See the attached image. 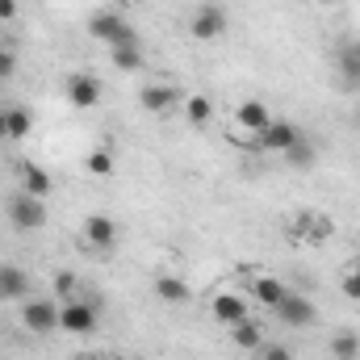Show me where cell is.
<instances>
[{
    "label": "cell",
    "mask_w": 360,
    "mask_h": 360,
    "mask_svg": "<svg viewBox=\"0 0 360 360\" xmlns=\"http://www.w3.org/2000/svg\"><path fill=\"white\" fill-rule=\"evenodd\" d=\"M139 105H143L147 113H155V117H168L180 105V92L172 89V84H147V89L139 92Z\"/></svg>",
    "instance_id": "9"
},
{
    "label": "cell",
    "mask_w": 360,
    "mask_h": 360,
    "mask_svg": "<svg viewBox=\"0 0 360 360\" xmlns=\"http://www.w3.org/2000/svg\"><path fill=\"white\" fill-rule=\"evenodd\" d=\"M272 117H276V113H272L264 101H243V105L235 109V126H239V130H248V134H260Z\"/></svg>",
    "instance_id": "12"
},
{
    "label": "cell",
    "mask_w": 360,
    "mask_h": 360,
    "mask_svg": "<svg viewBox=\"0 0 360 360\" xmlns=\"http://www.w3.org/2000/svg\"><path fill=\"white\" fill-rule=\"evenodd\" d=\"M0 139H4V109H0Z\"/></svg>",
    "instance_id": "31"
},
{
    "label": "cell",
    "mask_w": 360,
    "mask_h": 360,
    "mask_svg": "<svg viewBox=\"0 0 360 360\" xmlns=\"http://www.w3.org/2000/svg\"><path fill=\"white\" fill-rule=\"evenodd\" d=\"M17 17V0H0V21H13Z\"/></svg>",
    "instance_id": "30"
},
{
    "label": "cell",
    "mask_w": 360,
    "mask_h": 360,
    "mask_svg": "<svg viewBox=\"0 0 360 360\" xmlns=\"http://www.w3.org/2000/svg\"><path fill=\"white\" fill-rule=\"evenodd\" d=\"M210 310H214V319L226 323V327L252 319V314H248V297H239V293H214V297H210Z\"/></svg>",
    "instance_id": "11"
},
{
    "label": "cell",
    "mask_w": 360,
    "mask_h": 360,
    "mask_svg": "<svg viewBox=\"0 0 360 360\" xmlns=\"http://www.w3.org/2000/svg\"><path fill=\"white\" fill-rule=\"evenodd\" d=\"M21 184H25L21 193H34V197H42V201L55 193V180H51V172H46L42 164H34V160H25V164H21Z\"/></svg>",
    "instance_id": "14"
},
{
    "label": "cell",
    "mask_w": 360,
    "mask_h": 360,
    "mask_svg": "<svg viewBox=\"0 0 360 360\" xmlns=\"http://www.w3.org/2000/svg\"><path fill=\"white\" fill-rule=\"evenodd\" d=\"M331 356L335 360H360V335L356 331H340L331 340Z\"/></svg>",
    "instance_id": "23"
},
{
    "label": "cell",
    "mask_w": 360,
    "mask_h": 360,
    "mask_svg": "<svg viewBox=\"0 0 360 360\" xmlns=\"http://www.w3.org/2000/svg\"><path fill=\"white\" fill-rule=\"evenodd\" d=\"M30 130H34V113L25 105H8L4 109V139L21 143V139H30Z\"/></svg>",
    "instance_id": "17"
},
{
    "label": "cell",
    "mask_w": 360,
    "mask_h": 360,
    "mask_svg": "<svg viewBox=\"0 0 360 360\" xmlns=\"http://www.w3.org/2000/svg\"><path fill=\"white\" fill-rule=\"evenodd\" d=\"M59 331L68 335H92L96 331V306L84 302V297H72L59 306Z\"/></svg>",
    "instance_id": "3"
},
{
    "label": "cell",
    "mask_w": 360,
    "mask_h": 360,
    "mask_svg": "<svg viewBox=\"0 0 360 360\" xmlns=\"http://www.w3.org/2000/svg\"><path fill=\"white\" fill-rule=\"evenodd\" d=\"M285 160H289V164H297V168H306V164H314V147L302 139L297 147H289V151H285Z\"/></svg>",
    "instance_id": "25"
},
{
    "label": "cell",
    "mask_w": 360,
    "mask_h": 360,
    "mask_svg": "<svg viewBox=\"0 0 360 360\" xmlns=\"http://www.w3.org/2000/svg\"><path fill=\"white\" fill-rule=\"evenodd\" d=\"M30 293V276L17 264H0V302H17Z\"/></svg>",
    "instance_id": "15"
},
{
    "label": "cell",
    "mask_w": 360,
    "mask_h": 360,
    "mask_svg": "<svg viewBox=\"0 0 360 360\" xmlns=\"http://www.w3.org/2000/svg\"><path fill=\"white\" fill-rule=\"evenodd\" d=\"M340 289H344V297H348V302H360V256L348 264L344 281H340Z\"/></svg>",
    "instance_id": "24"
},
{
    "label": "cell",
    "mask_w": 360,
    "mask_h": 360,
    "mask_svg": "<svg viewBox=\"0 0 360 360\" xmlns=\"http://www.w3.org/2000/svg\"><path fill=\"white\" fill-rule=\"evenodd\" d=\"M89 34L96 42H105L109 51H113V46H139V34H134L130 21H126L122 13H113V8H96V13H92Z\"/></svg>",
    "instance_id": "1"
},
{
    "label": "cell",
    "mask_w": 360,
    "mask_h": 360,
    "mask_svg": "<svg viewBox=\"0 0 360 360\" xmlns=\"http://www.w3.org/2000/svg\"><path fill=\"white\" fill-rule=\"evenodd\" d=\"M84 360H101V356H84Z\"/></svg>",
    "instance_id": "32"
},
{
    "label": "cell",
    "mask_w": 360,
    "mask_h": 360,
    "mask_svg": "<svg viewBox=\"0 0 360 360\" xmlns=\"http://www.w3.org/2000/svg\"><path fill=\"white\" fill-rule=\"evenodd\" d=\"M68 101H72L76 109H96V105H101V80L89 76V72L68 76Z\"/></svg>",
    "instance_id": "8"
},
{
    "label": "cell",
    "mask_w": 360,
    "mask_h": 360,
    "mask_svg": "<svg viewBox=\"0 0 360 360\" xmlns=\"http://www.w3.org/2000/svg\"><path fill=\"white\" fill-rule=\"evenodd\" d=\"M180 113L188 117V126H210V122H214V101H210L205 92H188V96L180 101Z\"/></svg>",
    "instance_id": "16"
},
{
    "label": "cell",
    "mask_w": 360,
    "mask_h": 360,
    "mask_svg": "<svg viewBox=\"0 0 360 360\" xmlns=\"http://www.w3.org/2000/svg\"><path fill=\"white\" fill-rule=\"evenodd\" d=\"M260 360H293L285 344H260Z\"/></svg>",
    "instance_id": "27"
},
{
    "label": "cell",
    "mask_w": 360,
    "mask_h": 360,
    "mask_svg": "<svg viewBox=\"0 0 360 360\" xmlns=\"http://www.w3.org/2000/svg\"><path fill=\"white\" fill-rule=\"evenodd\" d=\"M252 297H256L264 310H276V306L289 297V285H285L281 276H256V281H252Z\"/></svg>",
    "instance_id": "13"
},
{
    "label": "cell",
    "mask_w": 360,
    "mask_h": 360,
    "mask_svg": "<svg viewBox=\"0 0 360 360\" xmlns=\"http://www.w3.org/2000/svg\"><path fill=\"white\" fill-rule=\"evenodd\" d=\"M155 297H160V302H172V306H180V302H188V285L180 281L176 272H160V276H155Z\"/></svg>",
    "instance_id": "19"
},
{
    "label": "cell",
    "mask_w": 360,
    "mask_h": 360,
    "mask_svg": "<svg viewBox=\"0 0 360 360\" xmlns=\"http://www.w3.org/2000/svg\"><path fill=\"white\" fill-rule=\"evenodd\" d=\"M344 68H348L352 76H360V42L352 46V51H348V55H344Z\"/></svg>",
    "instance_id": "29"
},
{
    "label": "cell",
    "mask_w": 360,
    "mask_h": 360,
    "mask_svg": "<svg viewBox=\"0 0 360 360\" xmlns=\"http://www.w3.org/2000/svg\"><path fill=\"white\" fill-rule=\"evenodd\" d=\"M109 59H113V68H117V72H143V68H147V59H143V51H139V46H113V51H109Z\"/></svg>",
    "instance_id": "22"
},
{
    "label": "cell",
    "mask_w": 360,
    "mask_h": 360,
    "mask_svg": "<svg viewBox=\"0 0 360 360\" xmlns=\"http://www.w3.org/2000/svg\"><path fill=\"white\" fill-rule=\"evenodd\" d=\"M55 289H59V297H63V302L80 297V293H76V272H59V276H55Z\"/></svg>",
    "instance_id": "26"
},
{
    "label": "cell",
    "mask_w": 360,
    "mask_h": 360,
    "mask_svg": "<svg viewBox=\"0 0 360 360\" xmlns=\"http://www.w3.org/2000/svg\"><path fill=\"white\" fill-rule=\"evenodd\" d=\"M84 239H89V248H96V252H113L117 248V222L109 214H89L84 218Z\"/></svg>",
    "instance_id": "7"
},
{
    "label": "cell",
    "mask_w": 360,
    "mask_h": 360,
    "mask_svg": "<svg viewBox=\"0 0 360 360\" xmlns=\"http://www.w3.org/2000/svg\"><path fill=\"white\" fill-rule=\"evenodd\" d=\"M8 218H13L17 231H42L46 226V201L34 197V193H17L8 201Z\"/></svg>",
    "instance_id": "2"
},
{
    "label": "cell",
    "mask_w": 360,
    "mask_h": 360,
    "mask_svg": "<svg viewBox=\"0 0 360 360\" xmlns=\"http://www.w3.org/2000/svg\"><path fill=\"white\" fill-rule=\"evenodd\" d=\"M13 72H17V55H13V51H4V46H0V80H8V76H13Z\"/></svg>",
    "instance_id": "28"
},
{
    "label": "cell",
    "mask_w": 360,
    "mask_h": 360,
    "mask_svg": "<svg viewBox=\"0 0 360 360\" xmlns=\"http://www.w3.org/2000/svg\"><path fill=\"white\" fill-rule=\"evenodd\" d=\"M293 231H297L302 239H327V235H331V222H327L323 214H314V210H302V214L293 218Z\"/></svg>",
    "instance_id": "18"
},
{
    "label": "cell",
    "mask_w": 360,
    "mask_h": 360,
    "mask_svg": "<svg viewBox=\"0 0 360 360\" xmlns=\"http://www.w3.org/2000/svg\"><path fill=\"white\" fill-rule=\"evenodd\" d=\"M276 314H281V323H285V327H310L319 310H314V302H310V297H302V293H293V289H289V297L276 306Z\"/></svg>",
    "instance_id": "10"
},
{
    "label": "cell",
    "mask_w": 360,
    "mask_h": 360,
    "mask_svg": "<svg viewBox=\"0 0 360 360\" xmlns=\"http://www.w3.org/2000/svg\"><path fill=\"white\" fill-rule=\"evenodd\" d=\"M231 340H235V348H248V352H260V344H264V331H260V323H252V319H243V323H235V327H231Z\"/></svg>",
    "instance_id": "20"
},
{
    "label": "cell",
    "mask_w": 360,
    "mask_h": 360,
    "mask_svg": "<svg viewBox=\"0 0 360 360\" xmlns=\"http://www.w3.org/2000/svg\"><path fill=\"white\" fill-rule=\"evenodd\" d=\"M188 34H193L197 42L222 38V34H226V8H218V4H197L193 17H188Z\"/></svg>",
    "instance_id": "4"
},
{
    "label": "cell",
    "mask_w": 360,
    "mask_h": 360,
    "mask_svg": "<svg viewBox=\"0 0 360 360\" xmlns=\"http://www.w3.org/2000/svg\"><path fill=\"white\" fill-rule=\"evenodd\" d=\"M21 323H25V331H34V335L59 331V302H51V297L25 302V306H21Z\"/></svg>",
    "instance_id": "5"
},
{
    "label": "cell",
    "mask_w": 360,
    "mask_h": 360,
    "mask_svg": "<svg viewBox=\"0 0 360 360\" xmlns=\"http://www.w3.org/2000/svg\"><path fill=\"white\" fill-rule=\"evenodd\" d=\"M84 168H89V176L109 180V176H113V168H117V160H113V151H109V147H92L89 160H84Z\"/></svg>",
    "instance_id": "21"
},
{
    "label": "cell",
    "mask_w": 360,
    "mask_h": 360,
    "mask_svg": "<svg viewBox=\"0 0 360 360\" xmlns=\"http://www.w3.org/2000/svg\"><path fill=\"white\" fill-rule=\"evenodd\" d=\"M302 143V130L293 126V122H281V117H272L269 126L256 134V147L252 151H276V155H285L289 147H297Z\"/></svg>",
    "instance_id": "6"
}]
</instances>
